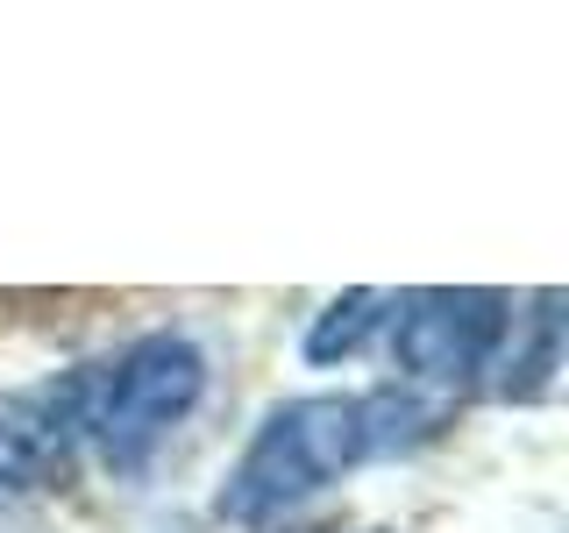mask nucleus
Returning <instances> with one entry per match:
<instances>
[{
    "label": "nucleus",
    "instance_id": "1",
    "mask_svg": "<svg viewBox=\"0 0 569 533\" xmlns=\"http://www.w3.org/2000/svg\"><path fill=\"white\" fill-rule=\"evenodd\" d=\"M363 462V399L349 391H299L263 413V426L249 434L242 462L228 470L221 512L228 526H278L284 512H299L307 497H320L328 484Z\"/></svg>",
    "mask_w": 569,
    "mask_h": 533
},
{
    "label": "nucleus",
    "instance_id": "2",
    "mask_svg": "<svg viewBox=\"0 0 569 533\" xmlns=\"http://www.w3.org/2000/svg\"><path fill=\"white\" fill-rule=\"evenodd\" d=\"M207 355L186 334H136L107 363H79V441H93L107 470H142L164 434L200 405Z\"/></svg>",
    "mask_w": 569,
    "mask_h": 533
},
{
    "label": "nucleus",
    "instance_id": "5",
    "mask_svg": "<svg viewBox=\"0 0 569 533\" xmlns=\"http://www.w3.org/2000/svg\"><path fill=\"white\" fill-rule=\"evenodd\" d=\"M491 391L506 405H533L556 391V370H562V292L556 284H541V292L527 299V313L506 320V342L491 355Z\"/></svg>",
    "mask_w": 569,
    "mask_h": 533
},
{
    "label": "nucleus",
    "instance_id": "7",
    "mask_svg": "<svg viewBox=\"0 0 569 533\" xmlns=\"http://www.w3.org/2000/svg\"><path fill=\"white\" fill-rule=\"evenodd\" d=\"M0 512H8V491H0Z\"/></svg>",
    "mask_w": 569,
    "mask_h": 533
},
{
    "label": "nucleus",
    "instance_id": "4",
    "mask_svg": "<svg viewBox=\"0 0 569 533\" xmlns=\"http://www.w3.org/2000/svg\"><path fill=\"white\" fill-rule=\"evenodd\" d=\"M79 462V370L0 391V491H58Z\"/></svg>",
    "mask_w": 569,
    "mask_h": 533
},
{
    "label": "nucleus",
    "instance_id": "3",
    "mask_svg": "<svg viewBox=\"0 0 569 533\" xmlns=\"http://www.w3.org/2000/svg\"><path fill=\"white\" fill-rule=\"evenodd\" d=\"M512 299L485 292V284H420L399 299L391 313V355H399L413 391H456L470 378H485L498 342H506Z\"/></svg>",
    "mask_w": 569,
    "mask_h": 533
},
{
    "label": "nucleus",
    "instance_id": "6",
    "mask_svg": "<svg viewBox=\"0 0 569 533\" xmlns=\"http://www.w3.org/2000/svg\"><path fill=\"white\" fill-rule=\"evenodd\" d=\"M391 306H399V299L378 292V284H356V292L328 299V306L313 313V328H307V363H313V370L349 363V355H356V349H363L370 334H378L385 320H391Z\"/></svg>",
    "mask_w": 569,
    "mask_h": 533
}]
</instances>
